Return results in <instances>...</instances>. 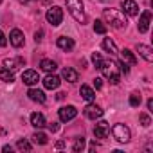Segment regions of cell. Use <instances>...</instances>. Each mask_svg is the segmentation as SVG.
<instances>
[{
    "mask_svg": "<svg viewBox=\"0 0 153 153\" xmlns=\"http://www.w3.org/2000/svg\"><path fill=\"white\" fill-rule=\"evenodd\" d=\"M56 148H58V149H61V148H65V142H63V140H59V142H56Z\"/></svg>",
    "mask_w": 153,
    "mask_h": 153,
    "instance_id": "obj_38",
    "label": "cell"
},
{
    "mask_svg": "<svg viewBox=\"0 0 153 153\" xmlns=\"http://www.w3.org/2000/svg\"><path fill=\"white\" fill-rule=\"evenodd\" d=\"M0 79L6 81V83H13L15 81V72H11L6 67H0Z\"/></svg>",
    "mask_w": 153,
    "mask_h": 153,
    "instance_id": "obj_21",
    "label": "cell"
},
{
    "mask_svg": "<svg viewBox=\"0 0 153 153\" xmlns=\"http://www.w3.org/2000/svg\"><path fill=\"white\" fill-rule=\"evenodd\" d=\"M43 2H47V0H43Z\"/></svg>",
    "mask_w": 153,
    "mask_h": 153,
    "instance_id": "obj_43",
    "label": "cell"
},
{
    "mask_svg": "<svg viewBox=\"0 0 153 153\" xmlns=\"http://www.w3.org/2000/svg\"><path fill=\"white\" fill-rule=\"evenodd\" d=\"M9 42H11V45L13 47H22L24 45V33L20 31V29H13L11 33H9Z\"/></svg>",
    "mask_w": 153,
    "mask_h": 153,
    "instance_id": "obj_12",
    "label": "cell"
},
{
    "mask_svg": "<svg viewBox=\"0 0 153 153\" xmlns=\"http://www.w3.org/2000/svg\"><path fill=\"white\" fill-rule=\"evenodd\" d=\"M94 135H96V139H106V135H108V123L106 121L97 123L94 126Z\"/></svg>",
    "mask_w": 153,
    "mask_h": 153,
    "instance_id": "obj_14",
    "label": "cell"
},
{
    "mask_svg": "<svg viewBox=\"0 0 153 153\" xmlns=\"http://www.w3.org/2000/svg\"><path fill=\"white\" fill-rule=\"evenodd\" d=\"M0 2H2V0H0Z\"/></svg>",
    "mask_w": 153,
    "mask_h": 153,
    "instance_id": "obj_44",
    "label": "cell"
},
{
    "mask_svg": "<svg viewBox=\"0 0 153 153\" xmlns=\"http://www.w3.org/2000/svg\"><path fill=\"white\" fill-rule=\"evenodd\" d=\"M149 22H151V13L149 11H144L142 15H140V18H139V33H148V29H149Z\"/></svg>",
    "mask_w": 153,
    "mask_h": 153,
    "instance_id": "obj_11",
    "label": "cell"
},
{
    "mask_svg": "<svg viewBox=\"0 0 153 153\" xmlns=\"http://www.w3.org/2000/svg\"><path fill=\"white\" fill-rule=\"evenodd\" d=\"M121 56H123V61H126L128 65H135L137 63V58L133 56V52L130 49H123L121 51Z\"/></svg>",
    "mask_w": 153,
    "mask_h": 153,
    "instance_id": "obj_23",
    "label": "cell"
},
{
    "mask_svg": "<svg viewBox=\"0 0 153 153\" xmlns=\"http://www.w3.org/2000/svg\"><path fill=\"white\" fill-rule=\"evenodd\" d=\"M94 31H96L97 34H105V33H106V25H105L101 20H96V22H94Z\"/></svg>",
    "mask_w": 153,
    "mask_h": 153,
    "instance_id": "obj_26",
    "label": "cell"
},
{
    "mask_svg": "<svg viewBox=\"0 0 153 153\" xmlns=\"http://www.w3.org/2000/svg\"><path fill=\"white\" fill-rule=\"evenodd\" d=\"M99 70L103 72V76H105L106 79H110L112 85H117L121 81V70H119L117 61H114V59H103Z\"/></svg>",
    "mask_w": 153,
    "mask_h": 153,
    "instance_id": "obj_1",
    "label": "cell"
},
{
    "mask_svg": "<svg viewBox=\"0 0 153 153\" xmlns=\"http://www.w3.org/2000/svg\"><path fill=\"white\" fill-rule=\"evenodd\" d=\"M31 124L34 126V128H43L45 124H47V121H45V115L43 114H40V112H34V114H31Z\"/></svg>",
    "mask_w": 153,
    "mask_h": 153,
    "instance_id": "obj_17",
    "label": "cell"
},
{
    "mask_svg": "<svg viewBox=\"0 0 153 153\" xmlns=\"http://www.w3.org/2000/svg\"><path fill=\"white\" fill-rule=\"evenodd\" d=\"M31 139H33L36 144H42V146H43V144H47V140H49V139H47V135H45V133H42V131L33 133V137H31Z\"/></svg>",
    "mask_w": 153,
    "mask_h": 153,
    "instance_id": "obj_25",
    "label": "cell"
},
{
    "mask_svg": "<svg viewBox=\"0 0 153 153\" xmlns=\"http://www.w3.org/2000/svg\"><path fill=\"white\" fill-rule=\"evenodd\" d=\"M148 110H149V112L153 110V99H148Z\"/></svg>",
    "mask_w": 153,
    "mask_h": 153,
    "instance_id": "obj_37",
    "label": "cell"
},
{
    "mask_svg": "<svg viewBox=\"0 0 153 153\" xmlns=\"http://www.w3.org/2000/svg\"><path fill=\"white\" fill-rule=\"evenodd\" d=\"M49 130H51L52 133H56V131L59 130V126H58V123H51V124H49Z\"/></svg>",
    "mask_w": 153,
    "mask_h": 153,
    "instance_id": "obj_34",
    "label": "cell"
},
{
    "mask_svg": "<svg viewBox=\"0 0 153 153\" xmlns=\"http://www.w3.org/2000/svg\"><path fill=\"white\" fill-rule=\"evenodd\" d=\"M83 114H85L87 119L96 121V119H99V117L103 115V110H101V106H97V105H88V106L83 110Z\"/></svg>",
    "mask_w": 153,
    "mask_h": 153,
    "instance_id": "obj_9",
    "label": "cell"
},
{
    "mask_svg": "<svg viewBox=\"0 0 153 153\" xmlns=\"http://www.w3.org/2000/svg\"><path fill=\"white\" fill-rule=\"evenodd\" d=\"M85 148V139L83 137H79V139H76V142H74V146H72V149L78 153V151H81Z\"/></svg>",
    "mask_w": 153,
    "mask_h": 153,
    "instance_id": "obj_28",
    "label": "cell"
},
{
    "mask_svg": "<svg viewBox=\"0 0 153 153\" xmlns=\"http://www.w3.org/2000/svg\"><path fill=\"white\" fill-rule=\"evenodd\" d=\"M92 63L96 65V68H99V67H101L103 58H101V54H99V52H94V54H92Z\"/></svg>",
    "mask_w": 153,
    "mask_h": 153,
    "instance_id": "obj_30",
    "label": "cell"
},
{
    "mask_svg": "<svg viewBox=\"0 0 153 153\" xmlns=\"http://www.w3.org/2000/svg\"><path fill=\"white\" fill-rule=\"evenodd\" d=\"M59 83H61V79L58 78V76H54V72L49 74V76H45V79H43V87L47 90H56L59 87Z\"/></svg>",
    "mask_w": 153,
    "mask_h": 153,
    "instance_id": "obj_10",
    "label": "cell"
},
{
    "mask_svg": "<svg viewBox=\"0 0 153 153\" xmlns=\"http://www.w3.org/2000/svg\"><path fill=\"white\" fill-rule=\"evenodd\" d=\"M103 49H105L106 52H110V54H117V47H115V43H114L110 38H105V40H103Z\"/></svg>",
    "mask_w": 153,
    "mask_h": 153,
    "instance_id": "obj_24",
    "label": "cell"
},
{
    "mask_svg": "<svg viewBox=\"0 0 153 153\" xmlns=\"http://www.w3.org/2000/svg\"><path fill=\"white\" fill-rule=\"evenodd\" d=\"M103 16L106 18V22H108L114 29H124V27L128 25V20H126L124 13L119 11V9H105V11H103Z\"/></svg>",
    "mask_w": 153,
    "mask_h": 153,
    "instance_id": "obj_2",
    "label": "cell"
},
{
    "mask_svg": "<svg viewBox=\"0 0 153 153\" xmlns=\"http://www.w3.org/2000/svg\"><path fill=\"white\" fill-rule=\"evenodd\" d=\"M58 115H59V119L63 123H68V121H72L76 115H78V110H76L74 106H61L58 110Z\"/></svg>",
    "mask_w": 153,
    "mask_h": 153,
    "instance_id": "obj_6",
    "label": "cell"
},
{
    "mask_svg": "<svg viewBox=\"0 0 153 153\" xmlns=\"http://www.w3.org/2000/svg\"><path fill=\"white\" fill-rule=\"evenodd\" d=\"M139 119H140V124H142V126H149V124H151V119H149L148 114H140Z\"/></svg>",
    "mask_w": 153,
    "mask_h": 153,
    "instance_id": "obj_31",
    "label": "cell"
},
{
    "mask_svg": "<svg viewBox=\"0 0 153 153\" xmlns=\"http://www.w3.org/2000/svg\"><path fill=\"white\" fill-rule=\"evenodd\" d=\"M94 87H96V88H101V87H103V79H101V78H96V79H94Z\"/></svg>",
    "mask_w": 153,
    "mask_h": 153,
    "instance_id": "obj_36",
    "label": "cell"
},
{
    "mask_svg": "<svg viewBox=\"0 0 153 153\" xmlns=\"http://www.w3.org/2000/svg\"><path fill=\"white\" fill-rule=\"evenodd\" d=\"M117 65H119V70H121L123 74H128V72H130V67H128V63H126V61H119Z\"/></svg>",
    "mask_w": 153,
    "mask_h": 153,
    "instance_id": "obj_32",
    "label": "cell"
},
{
    "mask_svg": "<svg viewBox=\"0 0 153 153\" xmlns=\"http://www.w3.org/2000/svg\"><path fill=\"white\" fill-rule=\"evenodd\" d=\"M22 81H24L25 85L33 87V85H36V83L40 81V76H38V72H36V70L27 68V70H24V74H22Z\"/></svg>",
    "mask_w": 153,
    "mask_h": 153,
    "instance_id": "obj_8",
    "label": "cell"
},
{
    "mask_svg": "<svg viewBox=\"0 0 153 153\" xmlns=\"http://www.w3.org/2000/svg\"><path fill=\"white\" fill-rule=\"evenodd\" d=\"M40 67H42V70H43V72H47V74H52V72L58 68V65H56L52 59H42Z\"/></svg>",
    "mask_w": 153,
    "mask_h": 153,
    "instance_id": "obj_22",
    "label": "cell"
},
{
    "mask_svg": "<svg viewBox=\"0 0 153 153\" xmlns=\"http://www.w3.org/2000/svg\"><path fill=\"white\" fill-rule=\"evenodd\" d=\"M63 97H65V94H63V92H59V94H58V96H56V99H59V101H61V99H63Z\"/></svg>",
    "mask_w": 153,
    "mask_h": 153,
    "instance_id": "obj_40",
    "label": "cell"
},
{
    "mask_svg": "<svg viewBox=\"0 0 153 153\" xmlns=\"http://www.w3.org/2000/svg\"><path fill=\"white\" fill-rule=\"evenodd\" d=\"M16 148H18L20 151H31V149H33L31 142H27L25 139H24V140H18V142H16Z\"/></svg>",
    "mask_w": 153,
    "mask_h": 153,
    "instance_id": "obj_27",
    "label": "cell"
},
{
    "mask_svg": "<svg viewBox=\"0 0 153 153\" xmlns=\"http://www.w3.org/2000/svg\"><path fill=\"white\" fill-rule=\"evenodd\" d=\"M112 133H114V137H115V140H119V142H130V139H131V133H130V128L126 126V124H121V123H117V124H114V128H112Z\"/></svg>",
    "mask_w": 153,
    "mask_h": 153,
    "instance_id": "obj_4",
    "label": "cell"
},
{
    "mask_svg": "<svg viewBox=\"0 0 153 153\" xmlns=\"http://www.w3.org/2000/svg\"><path fill=\"white\" fill-rule=\"evenodd\" d=\"M7 45V38H6V34L0 31V47H6Z\"/></svg>",
    "mask_w": 153,
    "mask_h": 153,
    "instance_id": "obj_33",
    "label": "cell"
},
{
    "mask_svg": "<svg viewBox=\"0 0 153 153\" xmlns=\"http://www.w3.org/2000/svg\"><path fill=\"white\" fill-rule=\"evenodd\" d=\"M45 18H47V22L51 24V25H59L61 24V20H63V11H61V7H58V6H52L49 11H47V15H45Z\"/></svg>",
    "mask_w": 153,
    "mask_h": 153,
    "instance_id": "obj_5",
    "label": "cell"
},
{
    "mask_svg": "<svg viewBox=\"0 0 153 153\" xmlns=\"http://www.w3.org/2000/svg\"><path fill=\"white\" fill-rule=\"evenodd\" d=\"M61 78L65 79V81H68V83H76L78 81V72H76L74 68H70V67H65L63 70H61Z\"/></svg>",
    "mask_w": 153,
    "mask_h": 153,
    "instance_id": "obj_15",
    "label": "cell"
},
{
    "mask_svg": "<svg viewBox=\"0 0 153 153\" xmlns=\"http://www.w3.org/2000/svg\"><path fill=\"white\" fill-rule=\"evenodd\" d=\"M101 2H108V0H101Z\"/></svg>",
    "mask_w": 153,
    "mask_h": 153,
    "instance_id": "obj_42",
    "label": "cell"
},
{
    "mask_svg": "<svg viewBox=\"0 0 153 153\" xmlns=\"http://www.w3.org/2000/svg\"><path fill=\"white\" fill-rule=\"evenodd\" d=\"M140 94H131L130 96V105L133 106V108H137V106H140Z\"/></svg>",
    "mask_w": 153,
    "mask_h": 153,
    "instance_id": "obj_29",
    "label": "cell"
},
{
    "mask_svg": "<svg viewBox=\"0 0 153 153\" xmlns=\"http://www.w3.org/2000/svg\"><path fill=\"white\" fill-rule=\"evenodd\" d=\"M27 96H29L33 101H36V103H45V94H43V90H38V88H31V90L27 92Z\"/></svg>",
    "mask_w": 153,
    "mask_h": 153,
    "instance_id": "obj_20",
    "label": "cell"
},
{
    "mask_svg": "<svg viewBox=\"0 0 153 153\" xmlns=\"http://www.w3.org/2000/svg\"><path fill=\"white\" fill-rule=\"evenodd\" d=\"M2 149H4V151H6V153H11V151H13V148H11V146H4V148H2Z\"/></svg>",
    "mask_w": 153,
    "mask_h": 153,
    "instance_id": "obj_39",
    "label": "cell"
},
{
    "mask_svg": "<svg viewBox=\"0 0 153 153\" xmlns=\"http://www.w3.org/2000/svg\"><path fill=\"white\" fill-rule=\"evenodd\" d=\"M24 65H25L24 58H9V59H4V67H6V68H9L11 72L18 70V68H20V67H24Z\"/></svg>",
    "mask_w": 153,
    "mask_h": 153,
    "instance_id": "obj_13",
    "label": "cell"
},
{
    "mask_svg": "<svg viewBox=\"0 0 153 153\" xmlns=\"http://www.w3.org/2000/svg\"><path fill=\"white\" fill-rule=\"evenodd\" d=\"M56 43H58V47H59L61 51H72V49H74V40L68 38V36H59Z\"/></svg>",
    "mask_w": 153,
    "mask_h": 153,
    "instance_id": "obj_18",
    "label": "cell"
},
{
    "mask_svg": "<svg viewBox=\"0 0 153 153\" xmlns=\"http://www.w3.org/2000/svg\"><path fill=\"white\" fill-rule=\"evenodd\" d=\"M121 9H123V13H126L130 16H137L139 15V6H137L135 0H123V2H121Z\"/></svg>",
    "mask_w": 153,
    "mask_h": 153,
    "instance_id": "obj_7",
    "label": "cell"
},
{
    "mask_svg": "<svg viewBox=\"0 0 153 153\" xmlns=\"http://www.w3.org/2000/svg\"><path fill=\"white\" fill-rule=\"evenodd\" d=\"M65 4H67V9L74 16L76 22L85 24L87 16H85V11H83V2H81V0H65Z\"/></svg>",
    "mask_w": 153,
    "mask_h": 153,
    "instance_id": "obj_3",
    "label": "cell"
},
{
    "mask_svg": "<svg viewBox=\"0 0 153 153\" xmlns=\"http://www.w3.org/2000/svg\"><path fill=\"white\" fill-rule=\"evenodd\" d=\"M135 49H137V52H139V54H140V56H142V58H144V59H146L148 63H151V61H153V51H151V47H148V45H142V43H139V45H137Z\"/></svg>",
    "mask_w": 153,
    "mask_h": 153,
    "instance_id": "obj_16",
    "label": "cell"
},
{
    "mask_svg": "<svg viewBox=\"0 0 153 153\" xmlns=\"http://www.w3.org/2000/svg\"><path fill=\"white\" fill-rule=\"evenodd\" d=\"M42 36H43V31H36V34H34L36 43H40V42H42Z\"/></svg>",
    "mask_w": 153,
    "mask_h": 153,
    "instance_id": "obj_35",
    "label": "cell"
},
{
    "mask_svg": "<svg viewBox=\"0 0 153 153\" xmlns=\"http://www.w3.org/2000/svg\"><path fill=\"white\" fill-rule=\"evenodd\" d=\"M29 2H33V0H20V4H29Z\"/></svg>",
    "mask_w": 153,
    "mask_h": 153,
    "instance_id": "obj_41",
    "label": "cell"
},
{
    "mask_svg": "<svg viewBox=\"0 0 153 153\" xmlns=\"http://www.w3.org/2000/svg\"><path fill=\"white\" fill-rule=\"evenodd\" d=\"M79 94H81V97L85 99V101H88V103H92L94 99H96V92L88 87V85H81V90H79Z\"/></svg>",
    "mask_w": 153,
    "mask_h": 153,
    "instance_id": "obj_19",
    "label": "cell"
}]
</instances>
